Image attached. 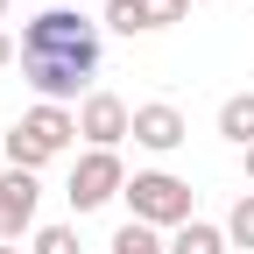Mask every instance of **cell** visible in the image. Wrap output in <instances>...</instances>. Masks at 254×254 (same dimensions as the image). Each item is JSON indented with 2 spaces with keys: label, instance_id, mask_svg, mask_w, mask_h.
<instances>
[{
  "label": "cell",
  "instance_id": "1",
  "mask_svg": "<svg viewBox=\"0 0 254 254\" xmlns=\"http://www.w3.org/2000/svg\"><path fill=\"white\" fill-rule=\"evenodd\" d=\"M120 198H127V219H141V226H155V233H177V226H190L198 190H190L184 177H170V170H134Z\"/></svg>",
  "mask_w": 254,
  "mask_h": 254
},
{
  "label": "cell",
  "instance_id": "2",
  "mask_svg": "<svg viewBox=\"0 0 254 254\" xmlns=\"http://www.w3.org/2000/svg\"><path fill=\"white\" fill-rule=\"evenodd\" d=\"M21 57H71L85 71H99V28H92L78 7H43L21 28Z\"/></svg>",
  "mask_w": 254,
  "mask_h": 254
},
{
  "label": "cell",
  "instance_id": "3",
  "mask_svg": "<svg viewBox=\"0 0 254 254\" xmlns=\"http://www.w3.org/2000/svg\"><path fill=\"white\" fill-rule=\"evenodd\" d=\"M120 190H127V163H120V148H85L64 198H71V212H99L106 198H120Z\"/></svg>",
  "mask_w": 254,
  "mask_h": 254
},
{
  "label": "cell",
  "instance_id": "4",
  "mask_svg": "<svg viewBox=\"0 0 254 254\" xmlns=\"http://www.w3.org/2000/svg\"><path fill=\"white\" fill-rule=\"evenodd\" d=\"M36 205H43V184L28 170H0V247H14L21 233H36Z\"/></svg>",
  "mask_w": 254,
  "mask_h": 254
},
{
  "label": "cell",
  "instance_id": "5",
  "mask_svg": "<svg viewBox=\"0 0 254 254\" xmlns=\"http://www.w3.org/2000/svg\"><path fill=\"white\" fill-rule=\"evenodd\" d=\"M78 134L92 148H120L127 134H134V106L113 99V92H85V106H78Z\"/></svg>",
  "mask_w": 254,
  "mask_h": 254
},
{
  "label": "cell",
  "instance_id": "6",
  "mask_svg": "<svg viewBox=\"0 0 254 254\" xmlns=\"http://www.w3.org/2000/svg\"><path fill=\"white\" fill-rule=\"evenodd\" d=\"M21 78L43 92V106H64V99H78V85H85L92 71L71 64V57H21Z\"/></svg>",
  "mask_w": 254,
  "mask_h": 254
},
{
  "label": "cell",
  "instance_id": "7",
  "mask_svg": "<svg viewBox=\"0 0 254 254\" xmlns=\"http://www.w3.org/2000/svg\"><path fill=\"white\" fill-rule=\"evenodd\" d=\"M184 134H190V127H184L177 106H163V99H155V106H134V141H141V148L170 155V148H184Z\"/></svg>",
  "mask_w": 254,
  "mask_h": 254
},
{
  "label": "cell",
  "instance_id": "8",
  "mask_svg": "<svg viewBox=\"0 0 254 254\" xmlns=\"http://www.w3.org/2000/svg\"><path fill=\"white\" fill-rule=\"evenodd\" d=\"M14 127H21V134H36L50 155H64V148L78 141V113H71V106H36V113H21Z\"/></svg>",
  "mask_w": 254,
  "mask_h": 254
},
{
  "label": "cell",
  "instance_id": "9",
  "mask_svg": "<svg viewBox=\"0 0 254 254\" xmlns=\"http://www.w3.org/2000/svg\"><path fill=\"white\" fill-rule=\"evenodd\" d=\"M170 254H233L226 226H205V219H190V226L170 233Z\"/></svg>",
  "mask_w": 254,
  "mask_h": 254
},
{
  "label": "cell",
  "instance_id": "10",
  "mask_svg": "<svg viewBox=\"0 0 254 254\" xmlns=\"http://www.w3.org/2000/svg\"><path fill=\"white\" fill-rule=\"evenodd\" d=\"M219 134L233 148H254V92H233V99L219 106Z\"/></svg>",
  "mask_w": 254,
  "mask_h": 254
},
{
  "label": "cell",
  "instance_id": "11",
  "mask_svg": "<svg viewBox=\"0 0 254 254\" xmlns=\"http://www.w3.org/2000/svg\"><path fill=\"white\" fill-rule=\"evenodd\" d=\"M0 155H7V170H28V177H36V170L50 163V148H43L36 134H21V127H14L7 141H0Z\"/></svg>",
  "mask_w": 254,
  "mask_h": 254
},
{
  "label": "cell",
  "instance_id": "12",
  "mask_svg": "<svg viewBox=\"0 0 254 254\" xmlns=\"http://www.w3.org/2000/svg\"><path fill=\"white\" fill-rule=\"evenodd\" d=\"M113 254H170V240L155 226H141V219H127V226L113 233Z\"/></svg>",
  "mask_w": 254,
  "mask_h": 254
},
{
  "label": "cell",
  "instance_id": "13",
  "mask_svg": "<svg viewBox=\"0 0 254 254\" xmlns=\"http://www.w3.org/2000/svg\"><path fill=\"white\" fill-rule=\"evenodd\" d=\"M226 240H233V254H254V190H240V198H233V212H226Z\"/></svg>",
  "mask_w": 254,
  "mask_h": 254
},
{
  "label": "cell",
  "instance_id": "14",
  "mask_svg": "<svg viewBox=\"0 0 254 254\" xmlns=\"http://www.w3.org/2000/svg\"><path fill=\"white\" fill-rule=\"evenodd\" d=\"M113 36H148V21H141V0H106V14H99Z\"/></svg>",
  "mask_w": 254,
  "mask_h": 254
},
{
  "label": "cell",
  "instance_id": "15",
  "mask_svg": "<svg viewBox=\"0 0 254 254\" xmlns=\"http://www.w3.org/2000/svg\"><path fill=\"white\" fill-rule=\"evenodd\" d=\"M184 14H190V0H141V21L148 28H177Z\"/></svg>",
  "mask_w": 254,
  "mask_h": 254
},
{
  "label": "cell",
  "instance_id": "16",
  "mask_svg": "<svg viewBox=\"0 0 254 254\" xmlns=\"http://www.w3.org/2000/svg\"><path fill=\"white\" fill-rule=\"evenodd\" d=\"M28 254H78V233L71 226H36V247Z\"/></svg>",
  "mask_w": 254,
  "mask_h": 254
},
{
  "label": "cell",
  "instance_id": "17",
  "mask_svg": "<svg viewBox=\"0 0 254 254\" xmlns=\"http://www.w3.org/2000/svg\"><path fill=\"white\" fill-rule=\"evenodd\" d=\"M0 64H14V36H7V28H0Z\"/></svg>",
  "mask_w": 254,
  "mask_h": 254
},
{
  "label": "cell",
  "instance_id": "18",
  "mask_svg": "<svg viewBox=\"0 0 254 254\" xmlns=\"http://www.w3.org/2000/svg\"><path fill=\"white\" fill-rule=\"evenodd\" d=\"M247 184H254V148H247Z\"/></svg>",
  "mask_w": 254,
  "mask_h": 254
},
{
  "label": "cell",
  "instance_id": "19",
  "mask_svg": "<svg viewBox=\"0 0 254 254\" xmlns=\"http://www.w3.org/2000/svg\"><path fill=\"white\" fill-rule=\"evenodd\" d=\"M0 21H7V0H0Z\"/></svg>",
  "mask_w": 254,
  "mask_h": 254
},
{
  "label": "cell",
  "instance_id": "20",
  "mask_svg": "<svg viewBox=\"0 0 254 254\" xmlns=\"http://www.w3.org/2000/svg\"><path fill=\"white\" fill-rule=\"evenodd\" d=\"M0 254H21V247H0Z\"/></svg>",
  "mask_w": 254,
  "mask_h": 254
},
{
  "label": "cell",
  "instance_id": "21",
  "mask_svg": "<svg viewBox=\"0 0 254 254\" xmlns=\"http://www.w3.org/2000/svg\"><path fill=\"white\" fill-rule=\"evenodd\" d=\"M0 163H7V155H0Z\"/></svg>",
  "mask_w": 254,
  "mask_h": 254
},
{
  "label": "cell",
  "instance_id": "22",
  "mask_svg": "<svg viewBox=\"0 0 254 254\" xmlns=\"http://www.w3.org/2000/svg\"><path fill=\"white\" fill-rule=\"evenodd\" d=\"M190 7H198V0H190Z\"/></svg>",
  "mask_w": 254,
  "mask_h": 254
}]
</instances>
